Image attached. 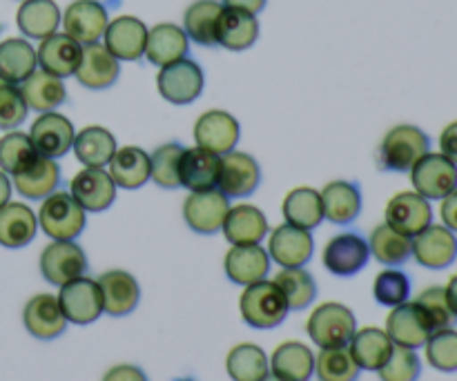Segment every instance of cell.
I'll return each instance as SVG.
<instances>
[{"mask_svg":"<svg viewBox=\"0 0 457 381\" xmlns=\"http://www.w3.org/2000/svg\"><path fill=\"white\" fill-rule=\"evenodd\" d=\"M221 156L204 147H183L181 161H179V183L187 192H201L217 187Z\"/></svg>","mask_w":457,"mask_h":381,"instance_id":"obj_22","label":"cell"},{"mask_svg":"<svg viewBox=\"0 0 457 381\" xmlns=\"http://www.w3.org/2000/svg\"><path fill=\"white\" fill-rule=\"evenodd\" d=\"M281 214L290 226H297L302 230H315L324 221L320 192L306 186L295 187L286 195L284 203H281Z\"/></svg>","mask_w":457,"mask_h":381,"instance_id":"obj_40","label":"cell"},{"mask_svg":"<svg viewBox=\"0 0 457 381\" xmlns=\"http://www.w3.org/2000/svg\"><path fill=\"white\" fill-rule=\"evenodd\" d=\"M312 250H315V241H312L311 230H302L290 223L275 228L268 239V254L281 268H303L311 261Z\"/></svg>","mask_w":457,"mask_h":381,"instance_id":"obj_17","label":"cell"},{"mask_svg":"<svg viewBox=\"0 0 457 381\" xmlns=\"http://www.w3.org/2000/svg\"><path fill=\"white\" fill-rule=\"evenodd\" d=\"M38 70L36 49L25 38H7L0 43V79L21 85Z\"/></svg>","mask_w":457,"mask_h":381,"instance_id":"obj_41","label":"cell"},{"mask_svg":"<svg viewBox=\"0 0 457 381\" xmlns=\"http://www.w3.org/2000/svg\"><path fill=\"white\" fill-rule=\"evenodd\" d=\"M38 150L31 143L29 134L12 129L0 137V170L9 177H16L38 159Z\"/></svg>","mask_w":457,"mask_h":381,"instance_id":"obj_45","label":"cell"},{"mask_svg":"<svg viewBox=\"0 0 457 381\" xmlns=\"http://www.w3.org/2000/svg\"><path fill=\"white\" fill-rule=\"evenodd\" d=\"M223 4L217 0H196L186 9L183 16V31L187 38L195 40L204 47H214L217 45V22Z\"/></svg>","mask_w":457,"mask_h":381,"instance_id":"obj_42","label":"cell"},{"mask_svg":"<svg viewBox=\"0 0 457 381\" xmlns=\"http://www.w3.org/2000/svg\"><path fill=\"white\" fill-rule=\"evenodd\" d=\"M241 128L239 120L223 110H210L196 119L195 141L204 150L223 156L232 152L239 143Z\"/></svg>","mask_w":457,"mask_h":381,"instance_id":"obj_15","label":"cell"},{"mask_svg":"<svg viewBox=\"0 0 457 381\" xmlns=\"http://www.w3.org/2000/svg\"><path fill=\"white\" fill-rule=\"evenodd\" d=\"M223 270L232 284L245 288V286L266 279L270 270V254L259 244L232 245L223 259Z\"/></svg>","mask_w":457,"mask_h":381,"instance_id":"obj_24","label":"cell"},{"mask_svg":"<svg viewBox=\"0 0 457 381\" xmlns=\"http://www.w3.org/2000/svg\"><path fill=\"white\" fill-rule=\"evenodd\" d=\"M12 178V186L16 187L22 199L43 201L52 192H56L58 183H61V168H58L56 159H47V156L40 154L29 168Z\"/></svg>","mask_w":457,"mask_h":381,"instance_id":"obj_32","label":"cell"},{"mask_svg":"<svg viewBox=\"0 0 457 381\" xmlns=\"http://www.w3.org/2000/svg\"><path fill=\"white\" fill-rule=\"evenodd\" d=\"M384 217H386L388 226L413 239L424 228H428L433 223L431 201H427L415 190L397 192L386 203Z\"/></svg>","mask_w":457,"mask_h":381,"instance_id":"obj_13","label":"cell"},{"mask_svg":"<svg viewBox=\"0 0 457 381\" xmlns=\"http://www.w3.org/2000/svg\"><path fill=\"white\" fill-rule=\"evenodd\" d=\"M431 152V138L418 125H395L379 143V165L388 172H411L424 154Z\"/></svg>","mask_w":457,"mask_h":381,"instance_id":"obj_1","label":"cell"},{"mask_svg":"<svg viewBox=\"0 0 457 381\" xmlns=\"http://www.w3.org/2000/svg\"><path fill=\"white\" fill-rule=\"evenodd\" d=\"M324 219L335 226L353 223L361 212V192L351 181H330L320 192Z\"/></svg>","mask_w":457,"mask_h":381,"instance_id":"obj_33","label":"cell"},{"mask_svg":"<svg viewBox=\"0 0 457 381\" xmlns=\"http://www.w3.org/2000/svg\"><path fill=\"white\" fill-rule=\"evenodd\" d=\"M272 281L284 293L290 311H303L315 302L317 284L311 272L303 270V268H284V270L277 272Z\"/></svg>","mask_w":457,"mask_h":381,"instance_id":"obj_44","label":"cell"},{"mask_svg":"<svg viewBox=\"0 0 457 381\" xmlns=\"http://www.w3.org/2000/svg\"><path fill=\"white\" fill-rule=\"evenodd\" d=\"M268 357L254 344H239L226 357V370L232 381H262L268 375Z\"/></svg>","mask_w":457,"mask_h":381,"instance_id":"obj_43","label":"cell"},{"mask_svg":"<svg viewBox=\"0 0 457 381\" xmlns=\"http://www.w3.org/2000/svg\"><path fill=\"white\" fill-rule=\"evenodd\" d=\"M76 129L67 116L58 114V112H43L38 119L31 123L29 138L38 154L47 156V159H61L74 145Z\"/></svg>","mask_w":457,"mask_h":381,"instance_id":"obj_14","label":"cell"},{"mask_svg":"<svg viewBox=\"0 0 457 381\" xmlns=\"http://www.w3.org/2000/svg\"><path fill=\"white\" fill-rule=\"evenodd\" d=\"M415 303H418L420 311L424 312L433 333H436V330L453 328L457 317L453 315V311H451L449 302H446V293L442 286H431V288L422 290L420 297L415 299Z\"/></svg>","mask_w":457,"mask_h":381,"instance_id":"obj_50","label":"cell"},{"mask_svg":"<svg viewBox=\"0 0 457 381\" xmlns=\"http://www.w3.org/2000/svg\"><path fill=\"white\" fill-rule=\"evenodd\" d=\"M103 297V312L112 317H125L141 302L138 281L125 270H107L96 279Z\"/></svg>","mask_w":457,"mask_h":381,"instance_id":"obj_25","label":"cell"},{"mask_svg":"<svg viewBox=\"0 0 457 381\" xmlns=\"http://www.w3.org/2000/svg\"><path fill=\"white\" fill-rule=\"evenodd\" d=\"M315 370L317 377L321 381H357L361 373L348 346L321 348V352L315 360Z\"/></svg>","mask_w":457,"mask_h":381,"instance_id":"obj_46","label":"cell"},{"mask_svg":"<svg viewBox=\"0 0 457 381\" xmlns=\"http://www.w3.org/2000/svg\"><path fill=\"white\" fill-rule=\"evenodd\" d=\"M22 324H25L27 333L40 342H52V339L61 337L67 328V319L62 315L58 297L47 293L36 294L27 302L25 311H22Z\"/></svg>","mask_w":457,"mask_h":381,"instance_id":"obj_20","label":"cell"},{"mask_svg":"<svg viewBox=\"0 0 457 381\" xmlns=\"http://www.w3.org/2000/svg\"><path fill=\"white\" fill-rule=\"evenodd\" d=\"M228 210H230V201L219 187L190 192L183 201V219L187 228L204 236L221 232Z\"/></svg>","mask_w":457,"mask_h":381,"instance_id":"obj_7","label":"cell"},{"mask_svg":"<svg viewBox=\"0 0 457 381\" xmlns=\"http://www.w3.org/2000/svg\"><path fill=\"white\" fill-rule=\"evenodd\" d=\"M61 22L65 34L71 36L83 47L98 43L105 36L107 25H110L105 4L98 3V0H74L61 16Z\"/></svg>","mask_w":457,"mask_h":381,"instance_id":"obj_12","label":"cell"},{"mask_svg":"<svg viewBox=\"0 0 457 381\" xmlns=\"http://www.w3.org/2000/svg\"><path fill=\"white\" fill-rule=\"evenodd\" d=\"M107 168L116 187H123V190H138L150 181V154L143 147H116Z\"/></svg>","mask_w":457,"mask_h":381,"instance_id":"obj_31","label":"cell"},{"mask_svg":"<svg viewBox=\"0 0 457 381\" xmlns=\"http://www.w3.org/2000/svg\"><path fill=\"white\" fill-rule=\"evenodd\" d=\"M268 0H221L223 7H230V9H241V12H248L257 16L259 12H263Z\"/></svg>","mask_w":457,"mask_h":381,"instance_id":"obj_56","label":"cell"},{"mask_svg":"<svg viewBox=\"0 0 457 381\" xmlns=\"http://www.w3.org/2000/svg\"><path fill=\"white\" fill-rule=\"evenodd\" d=\"M116 147L119 145L110 129L103 125H87L74 137L71 150L85 168H105L114 156Z\"/></svg>","mask_w":457,"mask_h":381,"instance_id":"obj_35","label":"cell"},{"mask_svg":"<svg viewBox=\"0 0 457 381\" xmlns=\"http://www.w3.org/2000/svg\"><path fill=\"white\" fill-rule=\"evenodd\" d=\"M259 38V21L254 13L223 7L217 22V45L230 52H244Z\"/></svg>","mask_w":457,"mask_h":381,"instance_id":"obj_29","label":"cell"},{"mask_svg":"<svg viewBox=\"0 0 457 381\" xmlns=\"http://www.w3.org/2000/svg\"><path fill=\"white\" fill-rule=\"evenodd\" d=\"M18 87H21V94L22 98H25L27 107L38 112V114H43V112H54L58 105H62L67 98V89L62 79L47 74V71L43 70H36L34 74L27 76Z\"/></svg>","mask_w":457,"mask_h":381,"instance_id":"obj_34","label":"cell"},{"mask_svg":"<svg viewBox=\"0 0 457 381\" xmlns=\"http://www.w3.org/2000/svg\"><path fill=\"white\" fill-rule=\"evenodd\" d=\"M427 361L440 373H457V330H436L424 344Z\"/></svg>","mask_w":457,"mask_h":381,"instance_id":"obj_49","label":"cell"},{"mask_svg":"<svg viewBox=\"0 0 457 381\" xmlns=\"http://www.w3.org/2000/svg\"><path fill=\"white\" fill-rule=\"evenodd\" d=\"M87 257L76 241H52L40 254V275L52 286H65L85 277Z\"/></svg>","mask_w":457,"mask_h":381,"instance_id":"obj_8","label":"cell"},{"mask_svg":"<svg viewBox=\"0 0 457 381\" xmlns=\"http://www.w3.org/2000/svg\"><path fill=\"white\" fill-rule=\"evenodd\" d=\"M120 74V61H116L110 49L101 43L85 45L83 56L76 67V80L87 89H107L116 83Z\"/></svg>","mask_w":457,"mask_h":381,"instance_id":"obj_26","label":"cell"},{"mask_svg":"<svg viewBox=\"0 0 457 381\" xmlns=\"http://www.w3.org/2000/svg\"><path fill=\"white\" fill-rule=\"evenodd\" d=\"M370 259L369 241L357 232H342L326 244L321 261L328 272L337 277H353L366 268Z\"/></svg>","mask_w":457,"mask_h":381,"instance_id":"obj_10","label":"cell"},{"mask_svg":"<svg viewBox=\"0 0 457 381\" xmlns=\"http://www.w3.org/2000/svg\"><path fill=\"white\" fill-rule=\"evenodd\" d=\"M373 294H375V302H378L379 306H386V308L400 306V303L409 302L411 279L406 277V272L395 270V268H386V270H382L378 277H375Z\"/></svg>","mask_w":457,"mask_h":381,"instance_id":"obj_48","label":"cell"},{"mask_svg":"<svg viewBox=\"0 0 457 381\" xmlns=\"http://www.w3.org/2000/svg\"><path fill=\"white\" fill-rule=\"evenodd\" d=\"M70 195L85 212H103L116 201V183L105 168H85L71 178Z\"/></svg>","mask_w":457,"mask_h":381,"instance_id":"obj_19","label":"cell"},{"mask_svg":"<svg viewBox=\"0 0 457 381\" xmlns=\"http://www.w3.org/2000/svg\"><path fill=\"white\" fill-rule=\"evenodd\" d=\"M270 370L286 381H308L315 375V355L302 342H286L272 352Z\"/></svg>","mask_w":457,"mask_h":381,"instance_id":"obj_38","label":"cell"},{"mask_svg":"<svg viewBox=\"0 0 457 381\" xmlns=\"http://www.w3.org/2000/svg\"><path fill=\"white\" fill-rule=\"evenodd\" d=\"M27 112H29V107L22 98L21 87L0 79V129H4V132L18 129L25 123Z\"/></svg>","mask_w":457,"mask_h":381,"instance_id":"obj_52","label":"cell"},{"mask_svg":"<svg viewBox=\"0 0 457 381\" xmlns=\"http://www.w3.org/2000/svg\"><path fill=\"white\" fill-rule=\"evenodd\" d=\"M440 217H442V226H446L451 232H455L457 235V190H453L451 195H446L445 199H442Z\"/></svg>","mask_w":457,"mask_h":381,"instance_id":"obj_55","label":"cell"},{"mask_svg":"<svg viewBox=\"0 0 457 381\" xmlns=\"http://www.w3.org/2000/svg\"><path fill=\"white\" fill-rule=\"evenodd\" d=\"M80 56H83V45L76 43L71 36L52 34L47 38L40 40V47L36 49V58H38V67L47 74L58 76V79H67V76L76 74Z\"/></svg>","mask_w":457,"mask_h":381,"instance_id":"obj_23","label":"cell"},{"mask_svg":"<svg viewBox=\"0 0 457 381\" xmlns=\"http://www.w3.org/2000/svg\"><path fill=\"white\" fill-rule=\"evenodd\" d=\"M58 303H61L65 319L74 326H89L103 315L101 288L89 277H79V279L61 286Z\"/></svg>","mask_w":457,"mask_h":381,"instance_id":"obj_9","label":"cell"},{"mask_svg":"<svg viewBox=\"0 0 457 381\" xmlns=\"http://www.w3.org/2000/svg\"><path fill=\"white\" fill-rule=\"evenodd\" d=\"M262 381H286V379H281V377H277V375L268 373V375H266V377H263Z\"/></svg>","mask_w":457,"mask_h":381,"instance_id":"obj_59","label":"cell"},{"mask_svg":"<svg viewBox=\"0 0 457 381\" xmlns=\"http://www.w3.org/2000/svg\"><path fill=\"white\" fill-rule=\"evenodd\" d=\"M12 190H13L12 181H9L7 174L0 170V208H3V205H7L9 201H12Z\"/></svg>","mask_w":457,"mask_h":381,"instance_id":"obj_57","label":"cell"},{"mask_svg":"<svg viewBox=\"0 0 457 381\" xmlns=\"http://www.w3.org/2000/svg\"><path fill=\"white\" fill-rule=\"evenodd\" d=\"M369 248L370 254H373L382 266L388 268L404 266V263L413 257V239L402 235V232H397L395 228L388 226L386 221L373 228L369 239Z\"/></svg>","mask_w":457,"mask_h":381,"instance_id":"obj_39","label":"cell"},{"mask_svg":"<svg viewBox=\"0 0 457 381\" xmlns=\"http://www.w3.org/2000/svg\"><path fill=\"white\" fill-rule=\"evenodd\" d=\"M40 230L54 241H74L87 226V212L70 192H52L38 210Z\"/></svg>","mask_w":457,"mask_h":381,"instance_id":"obj_3","label":"cell"},{"mask_svg":"<svg viewBox=\"0 0 457 381\" xmlns=\"http://www.w3.org/2000/svg\"><path fill=\"white\" fill-rule=\"evenodd\" d=\"M183 145L179 143H165V145L156 147L150 154V178L159 187L165 190H174L181 187L179 183V161H181Z\"/></svg>","mask_w":457,"mask_h":381,"instance_id":"obj_47","label":"cell"},{"mask_svg":"<svg viewBox=\"0 0 457 381\" xmlns=\"http://www.w3.org/2000/svg\"><path fill=\"white\" fill-rule=\"evenodd\" d=\"M103 40L116 61H138L145 54L147 27L137 16H119L110 21Z\"/></svg>","mask_w":457,"mask_h":381,"instance_id":"obj_21","label":"cell"},{"mask_svg":"<svg viewBox=\"0 0 457 381\" xmlns=\"http://www.w3.org/2000/svg\"><path fill=\"white\" fill-rule=\"evenodd\" d=\"M103 381H147V377H145V373L138 369V366L119 364V366H114V369L107 370Z\"/></svg>","mask_w":457,"mask_h":381,"instance_id":"obj_53","label":"cell"},{"mask_svg":"<svg viewBox=\"0 0 457 381\" xmlns=\"http://www.w3.org/2000/svg\"><path fill=\"white\" fill-rule=\"evenodd\" d=\"M308 337L320 348H344L351 344L357 330V319L344 303H321L312 311L306 324Z\"/></svg>","mask_w":457,"mask_h":381,"instance_id":"obj_4","label":"cell"},{"mask_svg":"<svg viewBox=\"0 0 457 381\" xmlns=\"http://www.w3.org/2000/svg\"><path fill=\"white\" fill-rule=\"evenodd\" d=\"M221 232L226 241H230L232 245L262 244L263 236L268 235V219L263 210H259L257 205H230L226 219H223Z\"/></svg>","mask_w":457,"mask_h":381,"instance_id":"obj_27","label":"cell"},{"mask_svg":"<svg viewBox=\"0 0 457 381\" xmlns=\"http://www.w3.org/2000/svg\"><path fill=\"white\" fill-rule=\"evenodd\" d=\"M262 183V168L245 152H228L221 156L217 187L228 199H245Z\"/></svg>","mask_w":457,"mask_h":381,"instance_id":"obj_11","label":"cell"},{"mask_svg":"<svg viewBox=\"0 0 457 381\" xmlns=\"http://www.w3.org/2000/svg\"><path fill=\"white\" fill-rule=\"evenodd\" d=\"M187 49H190V38H187L186 31L174 25V22H161V25L147 29V43L143 56L152 65L165 67L170 62L186 58Z\"/></svg>","mask_w":457,"mask_h":381,"instance_id":"obj_28","label":"cell"},{"mask_svg":"<svg viewBox=\"0 0 457 381\" xmlns=\"http://www.w3.org/2000/svg\"><path fill=\"white\" fill-rule=\"evenodd\" d=\"M16 25L27 38L43 40L56 34L61 25V9L54 0H22L16 13Z\"/></svg>","mask_w":457,"mask_h":381,"instance_id":"obj_36","label":"cell"},{"mask_svg":"<svg viewBox=\"0 0 457 381\" xmlns=\"http://www.w3.org/2000/svg\"><path fill=\"white\" fill-rule=\"evenodd\" d=\"M386 335L395 346L418 351L428 342L433 330L418 303L404 302L393 308L391 315L386 317Z\"/></svg>","mask_w":457,"mask_h":381,"instance_id":"obj_18","label":"cell"},{"mask_svg":"<svg viewBox=\"0 0 457 381\" xmlns=\"http://www.w3.org/2000/svg\"><path fill=\"white\" fill-rule=\"evenodd\" d=\"M411 183L427 201H442L457 190V165L442 152H428L411 168Z\"/></svg>","mask_w":457,"mask_h":381,"instance_id":"obj_5","label":"cell"},{"mask_svg":"<svg viewBox=\"0 0 457 381\" xmlns=\"http://www.w3.org/2000/svg\"><path fill=\"white\" fill-rule=\"evenodd\" d=\"M415 261L428 270H445L457 259V236L446 226L431 223L413 236Z\"/></svg>","mask_w":457,"mask_h":381,"instance_id":"obj_16","label":"cell"},{"mask_svg":"<svg viewBox=\"0 0 457 381\" xmlns=\"http://www.w3.org/2000/svg\"><path fill=\"white\" fill-rule=\"evenodd\" d=\"M445 293H446V302H449L451 311H453V315L457 317V275L451 277L449 284H446V288H445Z\"/></svg>","mask_w":457,"mask_h":381,"instance_id":"obj_58","label":"cell"},{"mask_svg":"<svg viewBox=\"0 0 457 381\" xmlns=\"http://www.w3.org/2000/svg\"><path fill=\"white\" fill-rule=\"evenodd\" d=\"M382 381H418L422 375V361L411 348L395 346L386 364L378 370Z\"/></svg>","mask_w":457,"mask_h":381,"instance_id":"obj_51","label":"cell"},{"mask_svg":"<svg viewBox=\"0 0 457 381\" xmlns=\"http://www.w3.org/2000/svg\"><path fill=\"white\" fill-rule=\"evenodd\" d=\"M395 344L386 335V330L379 328H361L355 330L348 351H351L353 360L357 361L361 370H379L391 357Z\"/></svg>","mask_w":457,"mask_h":381,"instance_id":"obj_37","label":"cell"},{"mask_svg":"<svg viewBox=\"0 0 457 381\" xmlns=\"http://www.w3.org/2000/svg\"><path fill=\"white\" fill-rule=\"evenodd\" d=\"M440 152L457 165V120L446 125L440 134Z\"/></svg>","mask_w":457,"mask_h":381,"instance_id":"obj_54","label":"cell"},{"mask_svg":"<svg viewBox=\"0 0 457 381\" xmlns=\"http://www.w3.org/2000/svg\"><path fill=\"white\" fill-rule=\"evenodd\" d=\"M204 70L199 62L192 58H181L177 62L161 67L159 76H156V87L159 94L172 105H190L192 101L201 96L204 92Z\"/></svg>","mask_w":457,"mask_h":381,"instance_id":"obj_6","label":"cell"},{"mask_svg":"<svg viewBox=\"0 0 457 381\" xmlns=\"http://www.w3.org/2000/svg\"><path fill=\"white\" fill-rule=\"evenodd\" d=\"M239 308L245 324L259 330L277 328V326L284 324L290 312L279 286L266 279L245 286L239 299Z\"/></svg>","mask_w":457,"mask_h":381,"instance_id":"obj_2","label":"cell"},{"mask_svg":"<svg viewBox=\"0 0 457 381\" xmlns=\"http://www.w3.org/2000/svg\"><path fill=\"white\" fill-rule=\"evenodd\" d=\"M38 217L27 203L9 201L0 208V245L9 250L25 248L34 241Z\"/></svg>","mask_w":457,"mask_h":381,"instance_id":"obj_30","label":"cell"}]
</instances>
